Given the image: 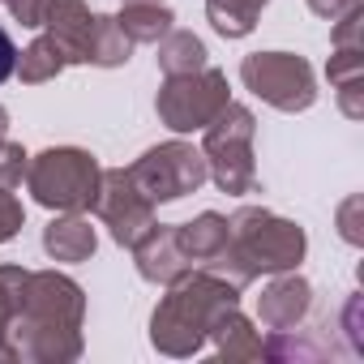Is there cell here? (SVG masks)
<instances>
[{
  "mask_svg": "<svg viewBox=\"0 0 364 364\" xmlns=\"http://www.w3.org/2000/svg\"><path fill=\"white\" fill-rule=\"evenodd\" d=\"M304 249H309L304 228H296L291 219L270 215L266 206H240L228 219V245L202 266L245 291L257 274L296 270L304 262Z\"/></svg>",
  "mask_w": 364,
  "mask_h": 364,
  "instance_id": "cell-1",
  "label": "cell"
},
{
  "mask_svg": "<svg viewBox=\"0 0 364 364\" xmlns=\"http://www.w3.org/2000/svg\"><path fill=\"white\" fill-rule=\"evenodd\" d=\"M240 304V287L219 279L215 270H185L176 283H167V296L159 300L150 317V343L163 355H198L206 347V334L223 309Z\"/></svg>",
  "mask_w": 364,
  "mask_h": 364,
  "instance_id": "cell-2",
  "label": "cell"
},
{
  "mask_svg": "<svg viewBox=\"0 0 364 364\" xmlns=\"http://www.w3.org/2000/svg\"><path fill=\"white\" fill-rule=\"evenodd\" d=\"M99 159L77 146H52L31 159L26 167V189L48 210H90L99 193Z\"/></svg>",
  "mask_w": 364,
  "mask_h": 364,
  "instance_id": "cell-3",
  "label": "cell"
},
{
  "mask_svg": "<svg viewBox=\"0 0 364 364\" xmlns=\"http://www.w3.org/2000/svg\"><path fill=\"white\" fill-rule=\"evenodd\" d=\"M202 154H206V171L223 193H253L257 189V163H253V133L257 120L245 103H232L202 129Z\"/></svg>",
  "mask_w": 364,
  "mask_h": 364,
  "instance_id": "cell-4",
  "label": "cell"
},
{
  "mask_svg": "<svg viewBox=\"0 0 364 364\" xmlns=\"http://www.w3.org/2000/svg\"><path fill=\"white\" fill-rule=\"evenodd\" d=\"M133 185L159 206V202H180V198H189L198 193L210 171H206V154L189 141H163V146H150L133 167Z\"/></svg>",
  "mask_w": 364,
  "mask_h": 364,
  "instance_id": "cell-5",
  "label": "cell"
},
{
  "mask_svg": "<svg viewBox=\"0 0 364 364\" xmlns=\"http://www.w3.org/2000/svg\"><path fill=\"white\" fill-rule=\"evenodd\" d=\"M228 73L223 69H198V73H176L159 86V120L171 129V133H193V129H206L223 107H228Z\"/></svg>",
  "mask_w": 364,
  "mask_h": 364,
  "instance_id": "cell-6",
  "label": "cell"
},
{
  "mask_svg": "<svg viewBox=\"0 0 364 364\" xmlns=\"http://www.w3.org/2000/svg\"><path fill=\"white\" fill-rule=\"evenodd\" d=\"M240 82L253 90L262 103L279 112H304L317 99V77L313 65L296 52H253L240 60Z\"/></svg>",
  "mask_w": 364,
  "mask_h": 364,
  "instance_id": "cell-7",
  "label": "cell"
},
{
  "mask_svg": "<svg viewBox=\"0 0 364 364\" xmlns=\"http://www.w3.org/2000/svg\"><path fill=\"white\" fill-rule=\"evenodd\" d=\"M103 228L112 232V240L120 249H133L159 219H154V202L133 185L129 167H103L99 176V193H95V206H90Z\"/></svg>",
  "mask_w": 364,
  "mask_h": 364,
  "instance_id": "cell-8",
  "label": "cell"
},
{
  "mask_svg": "<svg viewBox=\"0 0 364 364\" xmlns=\"http://www.w3.org/2000/svg\"><path fill=\"white\" fill-rule=\"evenodd\" d=\"M18 317L43 321V326H73L82 330L86 321V291L60 274V270H31L18 296Z\"/></svg>",
  "mask_w": 364,
  "mask_h": 364,
  "instance_id": "cell-9",
  "label": "cell"
},
{
  "mask_svg": "<svg viewBox=\"0 0 364 364\" xmlns=\"http://www.w3.org/2000/svg\"><path fill=\"white\" fill-rule=\"evenodd\" d=\"M133 262H137V274L146 283H176L185 270H193V262L180 249V236H176V223H154L137 245H133Z\"/></svg>",
  "mask_w": 364,
  "mask_h": 364,
  "instance_id": "cell-10",
  "label": "cell"
},
{
  "mask_svg": "<svg viewBox=\"0 0 364 364\" xmlns=\"http://www.w3.org/2000/svg\"><path fill=\"white\" fill-rule=\"evenodd\" d=\"M309 309H313V287H309V279H300L296 270L274 274V279L262 287V296H257V317H262V326H270V330H291V326H300V321L309 317Z\"/></svg>",
  "mask_w": 364,
  "mask_h": 364,
  "instance_id": "cell-11",
  "label": "cell"
},
{
  "mask_svg": "<svg viewBox=\"0 0 364 364\" xmlns=\"http://www.w3.org/2000/svg\"><path fill=\"white\" fill-rule=\"evenodd\" d=\"M90 5L86 0H48L43 9V26L56 39V48L65 52L69 65H86V39H90Z\"/></svg>",
  "mask_w": 364,
  "mask_h": 364,
  "instance_id": "cell-12",
  "label": "cell"
},
{
  "mask_svg": "<svg viewBox=\"0 0 364 364\" xmlns=\"http://www.w3.org/2000/svg\"><path fill=\"white\" fill-rule=\"evenodd\" d=\"M43 249L52 262H90L99 249V236L90 219H82V210H60V219L43 228Z\"/></svg>",
  "mask_w": 364,
  "mask_h": 364,
  "instance_id": "cell-13",
  "label": "cell"
},
{
  "mask_svg": "<svg viewBox=\"0 0 364 364\" xmlns=\"http://www.w3.org/2000/svg\"><path fill=\"white\" fill-rule=\"evenodd\" d=\"M206 338L215 343V351H219L223 360H262V334L253 330V321H249L236 304L215 317V326H210Z\"/></svg>",
  "mask_w": 364,
  "mask_h": 364,
  "instance_id": "cell-14",
  "label": "cell"
},
{
  "mask_svg": "<svg viewBox=\"0 0 364 364\" xmlns=\"http://www.w3.org/2000/svg\"><path fill=\"white\" fill-rule=\"evenodd\" d=\"M176 236H180V249H185L189 262H210L223 245H228V219L215 215V210H202L193 223H176Z\"/></svg>",
  "mask_w": 364,
  "mask_h": 364,
  "instance_id": "cell-15",
  "label": "cell"
},
{
  "mask_svg": "<svg viewBox=\"0 0 364 364\" xmlns=\"http://www.w3.org/2000/svg\"><path fill=\"white\" fill-rule=\"evenodd\" d=\"M133 56V39L120 31L116 18H95L90 22V39H86V65H99V69H120L124 60Z\"/></svg>",
  "mask_w": 364,
  "mask_h": 364,
  "instance_id": "cell-16",
  "label": "cell"
},
{
  "mask_svg": "<svg viewBox=\"0 0 364 364\" xmlns=\"http://www.w3.org/2000/svg\"><path fill=\"white\" fill-rule=\"evenodd\" d=\"M159 69H163L167 77L206 69V43H202L193 31H176V26H171V31L159 39Z\"/></svg>",
  "mask_w": 364,
  "mask_h": 364,
  "instance_id": "cell-17",
  "label": "cell"
},
{
  "mask_svg": "<svg viewBox=\"0 0 364 364\" xmlns=\"http://www.w3.org/2000/svg\"><path fill=\"white\" fill-rule=\"evenodd\" d=\"M266 5L270 0H206V18L223 39H245V35H253Z\"/></svg>",
  "mask_w": 364,
  "mask_h": 364,
  "instance_id": "cell-18",
  "label": "cell"
},
{
  "mask_svg": "<svg viewBox=\"0 0 364 364\" xmlns=\"http://www.w3.org/2000/svg\"><path fill=\"white\" fill-rule=\"evenodd\" d=\"M65 69H69V60H65V52L56 48L52 35H39V39L18 56V65H14V73H18L26 86H43V82H52V77H60Z\"/></svg>",
  "mask_w": 364,
  "mask_h": 364,
  "instance_id": "cell-19",
  "label": "cell"
},
{
  "mask_svg": "<svg viewBox=\"0 0 364 364\" xmlns=\"http://www.w3.org/2000/svg\"><path fill=\"white\" fill-rule=\"evenodd\" d=\"M116 22H120V31H124L133 43H159V39L171 31L176 14H171L167 5H124Z\"/></svg>",
  "mask_w": 364,
  "mask_h": 364,
  "instance_id": "cell-20",
  "label": "cell"
},
{
  "mask_svg": "<svg viewBox=\"0 0 364 364\" xmlns=\"http://www.w3.org/2000/svg\"><path fill=\"white\" fill-rule=\"evenodd\" d=\"M262 355H270V360H326L330 355V343H321V338H309V330H274L266 343H262Z\"/></svg>",
  "mask_w": 364,
  "mask_h": 364,
  "instance_id": "cell-21",
  "label": "cell"
},
{
  "mask_svg": "<svg viewBox=\"0 0 364 364\" xmlns=\"http://www.w3.org/2000/svg\"><path fill=\"white\" fill-rule=\"evenodd\" d=\"M26 274H31V270H22V266H0V364H14L9 343H5V330H9V321L18 317V296H22Z\"/></svg>",
  "mask_w": 364,
  "mask_h": 364,
  "instance_id": "cell-22",
  "label": "cell"
},
{
  "mask_svg": "<svg viewBox=\"0 0 364 364\" xmlns=\"http://www.w3.org/2000/svg\"><path fill=\"white\" fill-rule=\"evenodd\" d=\"M26 167H31V154L18 146V141H0V189H18L26 180Z\"/></svg>",
  "mask_w": 364,
  "mask_h": 364,
  "instance_id": "cell-23",
  "label": "cell"
},
{
  "mask_svg": "<svg viewBox=\"0 0 364 364\" xmlns=\"http://www.w3.org/2000/svg\"><path fill=\"white\" fill-rule=\"evenodd\" d=\"M334 48H364V5H351L343 18H334Z\"/></svg>",
  "mask_w": 364,
  "mask_h": 364,
  "instance_id": "cell-24",
  "label": "cell"
},
{
  "mask_svg": "<svg viewBox=\"0 0 364 364\" xmlns=\"http://www.w3.org/2000/svg\"><path fill=\"white\" fill-rule=\"evenodd\" d=\"M22 223H26V210H22V202H18L9 189H0V245H5V240H14V236L22 232Z\"/></svg>",
  "mask_w": 364,
  "mask_h": 364,
  "instance_id": "cell-25",
  "label": "cell"
},
{
  "mask_svg": "<svg viewBox=\"0 0 364 364\" xmlns=\"http://www.w3.org/2000/svg\"><path fill=\"white\" fill-rule=\"evenodd\" d=\"M334 90H338L343 116L360 120V116H364V73H360V77H347V82H334Z\"/></svg>",
  "mask_w": 364,
  "mask_h": 364,
  "instance_id": "cell-26",
  "label": "cell"
},
{
  "mask_svg": "<svg viewBox=\"0 0 364 364\" xmlns=\"http://www.w3.org/2000/svg\"><path fill=\"white\" fill-rule=\"evenodd\" d=\"M43 9H48V0H9V14L22 26H43Z\"/></svg>",
  "mask_w": 364,
  "mask_h": 364,
  "instance_id": "cell-27",
  "label": "cell"
},
{
  "mask_svg": "<svg viewBox=\"0 0 364 364\" xmlns=\"http://www.w3.org/2000/svg\"><path fill=\"white\" fill-rule=\"evenodd\" d=\"M343 330H347V338H351V351H364V334H360V296L347 300V309H343Z\"/></svg>",
  "mask_w": 364,
  "mask_h": 364,
  "instance_id": "cell-28",
  "label": "cell"
},
{
  "mask_svg": "<svg viewBox=\"0 0 364 364\" xmlns=\"http://www.w3.org/2000/svg\"><path fill=\"white\" fill-rule=\"evenodd\" d=\"M351 5H360V0H309V9L317 14V18H326V22H334V18H343Z\"/></svg>",
  "mask_w": 364,
  "mask_h": 364,
  "instance_id": "cell-29",
  "label": "cell"
},
{
  "mask_svg": "<svg viewBox=\"0 0 364 364\" xmlns=\"http://www.w3.org/2000/svg\"><path fill=\"white\" fill-rule=\"evenodd\" d=\"M355 210H360V198H351V202H343V210H338V223H343V240H351V245H360V228H355Z\"/></svg>",
  "mask_w": 364,
  "mask_h": 364,
  "instance_id": "cell-30",
  "label": "cell"
},
{
  "mask_svg": "<svg viewBox=\"0 0 364 364\" xmlns=\"http://www.w3.org/2000/svg\"><path fill=\"white\" fill-rule=\"evenodd\" d=\"M14 65H18V48H14V39H9V31L0 26V82H5L9 73H14Z\"/></svg>",
  "mask_w": 364,
  "mask_h": 364,
  "instance_id": "cell-31",
  "label": "cell"
},
{
  "mask_svg": "<svg viewBox=\"0 0 364 364\" xmlns=\"http://www.w3.org/2000/svg\"><path fill=\"white\" fill-rule=\"evenodd\" d=\"M5 137H9V112L0 107V141H5Z\"/></svg>",
  "mask_w": 364,
  "mask_h": 364,
  "instance_id": "cell-32",
  "label": "cell"
},
{
  "mask_svg": "<svg viewBox=\"0 0 364 364\" xmlns=\"http://www.w3.org/2000/svg\"><path fill=\"white\" fill-rule=\"evenodd\" d=\"M124 5H163V0H124Z\"/></svg>",
  "mask_w": 364,
  "mask_h": 364,
  "instance_id": "cell-33",
  "label": "cell"
},
{
  "mask_svg": "<svg viewBox=\"0 0 364 364\" xmlns=\"http://www.w3.org/2000/svg\"><path fill=\"white\" fill-rule=\"evenodd\" d=\"M5 5H9V0H5Z\"/></svg>",
  "mask_w": 364,
  "mask_h": 364,
  "instance_id": "cell-34",
  "label": "cell"
}]
</instances>
